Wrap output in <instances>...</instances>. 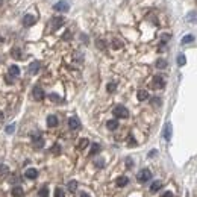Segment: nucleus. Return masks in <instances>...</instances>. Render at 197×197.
<instances>
[{"instance_id":"obj_1","label":"nucleus","mask_w":197,"mask_h":197,"mask_svg":"<svg viewBox=\"0 0 197 197\" xmlns=\"http://www.w3.org/2000/svg\"><path fill=\"white\" fill-rule=\"evenodd\" d=\"M112 114L115 115V118H128V117H129V111H128V108H124V106L118 105V106H115V108L112 109Z\"/></svg>"},{"instance_id":"obj_2","label":"nucleus","mask_w":197,"mask_h":197,"mask_svg":"<svg viewBox=\"0 0 197 197\" xmlns=\"http://www.w3.org/2000/svg\"><path fill=\"white\" fill-rule=\"evenodd\" d=\"M137 179H138V182L144 184V182H147V181H150L152 179V171L149 170V168H143V170L137 174Z\"/></svg>"},{"instance_id":"obj_3","label":"nucleus","mask_w":197,"mask_h":197,"mask_svg":"<svg viewBox=\"0 0 197 197\" xmlns=\"http://www.w3.org/2000/svg\"><path fill=\"white\" fill-rule=\"evenodd\" d=\"M53 9L58 12H68L70 5H68V2H65V0H59L58 3H55Z\"/></svg>"},{"instance_id":"obj_4","label":"nucleus","mask_w":197,"mask_h":197,"mask_svg":"<svg viewBox=\"0 0 197 197\" xmlns=\"http://www.w3.org/2000/svg\"><path fill=\"white\" fill-rule=\"evenodd\" d=\"M152 87L153 88H156V90H161L165 87V81H164L161 76H155L153 77V81H152Z\"/></svg>"},{"instance_id":"obj_5","label":"nucleus","mask_w":197,"mask_h":197,"mask_svg":"<svg viewBox=\"0 0 197 197\" xmlns=\"http://www.w3.org/2000/svg\"><path fill=\"white\" fill-rule=\"evenodd\" d=\"M32 143H34V146L36 149H41L44 146V139H43V137L40 134H34L32 135Z\"/></svg>"},{"instance_id":"obj_6","label":"nucleus","mask_w":197,"mask_h":197,"mask_svg":"<svg viewBox=\"0 0 197 197\" xmlns=\"http://www.w3.org/2000/svg\"><path fill=\"white\" fill-rule=\"evenodd\" d=\"M32 96H34L35 100H38V102H40V100H43V99H44V96H46V94H44V91H43V88L35 87L34 91H32Z\"/></svg>"},{"instance_id":"obj_7","label":"nucleus","mask_w":197,"mask_h":197,"mask_svg":"<svg viewBox=\"0 0 197 197\" xmlns=\"http://www.w3.org/2000/svg\"><path fill=\"white\" fill-rule=\"evenodd\" d=\"M35 21H36V18H35L34 15H30V14L24 15V18H23V24L26 26V27H30V26H34Z\"/></svg>"},{"instance_id":"obj_8","label":"nucleus","mask_w":197,"mask_h":197,"mask_svg":"<svg viewBox=\"0 0 197 197\" xmlns=\"http://www.w3.org/2000/svg\"><path fill=\"white\" fill-rule=\"evenodd\" d=\"M171 134H173V128H171L170 123H167L165 128H164V138L167 139V141H170L171 139Z\"/></svg>"},{"instance_id":"obj_9","label":"nucleus","mask_w":197,"mask_h":197,"mask_svg":"<svg viewBox=\"0 0 197 197\" xmlns=\"http://www.w3.org/2000/svg\"><path fill=\"white\" fill-rule=\"evenodd\" d=\"M68 128L70 129H73V130H76V129H79L81 128V121L76 118V117H71L68 120Z\"/></svg>"},{"instance_id":"obj_10","label":"nucleus","mask_w":197,"mask_h":197,"mask_svg":"<svg viewBox=\"0 0 197 197\" xmlns=\"http://www.w3.org/2000/svg\"><path fill=\"white\" fill-rule=\"evenodd\" d=\"M62 24H64V18H62V17H55L53 21H52V29L56 30V29H59Z\"/></svg>"},{"instance_id":"obj_11","label":"nucleus","mask_w":197,"mask_h":197,"mask_svg":"<svg viewBox=\"0 0 197 197\" xmlns=\"http://www.w3.org/2000/svg\"><path fill=\"white\" fill-rule=\"evenodd\" d=\"M47 126H49V128H56V126H58V117L56 115L47 117Z\"/></svg>"},{"instance_id":"obj_12","label":"nucleus","mask_w":197,"mask_h":197,"mask_svg":"<svg viewBox=\"0 0 197 197\" xmlns=\"http://www.w3.org/2000/svg\"><path fill=\"white\" fill-rule=\"evenodd\" d=\"M40 67H41V65H40V62H38V61L32 62V64L29 65V73H30V74H36V73L40 71Z\"/></svg>"},{"instance_id":"obj_13","label":"nucleus","mask_w":197,"mask_h":197,"mask_svg":"<svg viewBox=\"0 0 197 197\" xmlns=\"http://www.w3.org/2000/svg\"><path fill=\"white\" fill-rule=\"evenodd\" d=\"M11 193H12V197H23L24 196V191L21 186H14Z\"/></svg>"},{"instance_id":"obj_14","label":"nucleus","mask_w":197,"mask_h":197,"mask_svg":"<svg viewBox=\"0 0 197 197\" xmlns=\"http://www.w3.org/2000/svg\"><path fill=\"white\" fill-rule=\"evenodd\" d=\"M24 176H26L27 179H36L38 171H36L35 168H27V170H26V173H24Z\"/></svg>"},{"instance_id":"obj_15","label":"nucleus","mask_w":197,"mask_h":197,"mask_svg":"<svg viewBox=\"0 0 197 197\" xmlns=\"http://www.w3.org/2000/svg\"><path fill=\"white\" fill-rule=\"evenodd\" d=\"M161 188H162V182L161 181H155L150 186V193H158Z\"/></svg>"},{"instance_id":"obj_16","label":"nucleus","mask_w":197,"mask_h":197,"mask_svg":"<svg viewBox=\"0 0 197 197\" xmlns=\"http://www.w3.org/2000/svg\"><path fill=\"white\" fill-rule=\"evenodd\" d=\"M137 97H138L139 102H144V100L149 99V93H147L146 90H139L138 93H137Z\"/></svg>"},{"instance_id":"obj_17","label":"nucleus","mask_w":197,"mask_h":197,"mask_svg":"<svg viewBox=\"0 0 197 197\" xmlns=\"http://www.w3.org/2000/svg\"><path fill=\"white\" fill-rule=\"evenodd\" d=\"M106 128L109 129V130H115V129L118 128V121H117V120H108Z\"/></svg>"},{"instance_id":"obj_18","label":"nucleus","mask_w":197,"mask_h":197,"mask_svg":"<svg viewBox=\"0 0 197 197\" xmlns=\"http://www.w3.org/2000/svg\"><path fill=\"white\" fill-rule=\"evenodd\" d=\"M129 182V179L126 176H120L118 179H117V186H126Z\"/></svg>"},{"instance_id":"obj_19","label":"nucleus","mask_w":197,"mask_h":197,"mask_svg":"<svg viewBox=\"0 0 197 197\" xmlns=\"http://www.w3.org/2000/svg\"><path fill=\"white\" fill-rule=\"evenodd\" d=\"M9 74L14 76V77L18 76V74H20V67H18V65H11V67H9Z\"/></svg>"},{"instance_id":"obj_20","label":"nucleus","mask_w":197,"mask_h":197,"mask_svg":"<svg viewBox=\"0 0 197 197\" xmlns=\"http://www.w3.org/2000/svg\"><path fill=\"white\" fill-rule=\"evenodd\" d=\"M67 188H68L70 193H76V190H77V182H76V181H70Z\"/></svg>"},{"instance_id":"obj_21","label":"nucleus","mask_w":197,"mask_h":197,"mask_svg":"<svg viewBox=\"0 0 197 197\" xmlns=\"http://www.w3.org/2000/svg\"><path fill=\"white\" fill-rule=\"evenodd\" d=\"M99 152H100V144H97V143H96V144H93V146H91V150H90V156H94V155H97Z\"/></svg>"},{"instance_id":"obj_22","label":"nucleus","mask_w":197,"mask_h":197,"mask_svg":"<svg viewBox=\"0 0 197 197\" xmlns=\"http://www.w3.org/2000/svg\"><path fill=\"white\" fill-rule=\"evenodd\" d=\"M88 144H90V141H88L87 138H81L79 139V143H77V149H81L82 150V149H85Z\"/></svg>"},{"instance_id":"obj_23","label":"nucleus","mask_w":197,"mask_h":197,"mask_svg":"<svg viewBox=\"0 0 197 197\" xmlns=\"http://www.w3.org/2000/svg\"><path fill=\"white\" fill-rule=\"evenodd\" d=\"M186 20L190 21V23H197V12H190L188 15H186Z\"/></svg>"},{"instance_id":"obj_24","label":"nucleus","mask_w":197,"mask_h":197,"mask_svg":"<svg viewBox=\"0 0 197 197\" xmlns=\"http://www.w3.org/2000/svg\"><path fill=\"white\" fill-rule=\"evenodd\" d=\"M12 58H14V59H20V58H21V50H20V49H17V47H14V49H12Z\"/></svg>"},{"instance_id":"obj_25","label":"nucleus","mask_w":197,"mask_h":197,"mask_svg":"<svg viewBox=\"0 0 197 197\" xmlns=\"http://www.w3.org/2000/svg\"><path fill=\"white\" fill-rule=\"evenodd\" d=\"M194 41V36L193 35H185L184 38H182V44H190V43H193Z\"/></svg>"},{"instance_id":"obj_26","label":"nucleus","mask_w":197,"mask_h":197,"mask_svg":"<svg viewBox=\"0 0 197 197\" xmlns=\"http://www.w3.org/2000/svg\"><path fill=\"white\" fill-rule=\"evenodd\" d=\"M165 67H167V61H165V59H158V61H156V68H165Z\"/></svg>"},{"instance_id":"obj_27","label":"nucleus","mask_w":197,"mask_h":197,"mask_svg":"<svg viewBox=\"0 0 197 197\" xmlns=\"http://www.w3.org/2000/svg\"><path fill=\"white\" fill-rule=\"evenodd\" d=\"M177 64H179L181 67H182V65H185V64H186V58H185V55H182V53H181V55L177 56Z\"/></svg>"},{"instance_id":"obj_28","label":"nucleus","mask_w":197,"mask_h":197,"mask_svg":"<svg viewBox=\"0 0 197 197\" xmlns=\"http://www.w3.org/2000/svg\"><path fill=\"white\" fill-rule=\"evenodd\" d=\"M38 196L40 197H49V188H46V186L41 188V190L38 191Z\"/></svg>"},{"instance_id":"obj_29","label":"nucleus","mask_w":197,"mask_h":197,"mask_svg":"<svg viewBox=\"0 0 197 197\" xmlns=\"http://www.w3.org/2000/svg\"><path fill=\"white\" fill-rule=\"evenodd\" d=\"M106 90H108V93H114L117 90V83L114 82H111V83H108V87H106Z\"/></svg>"},{"instance_id":"obj_30","label":"nucleus","mask_w":197,"mask_h":197,"mask_svg":"<svg viewBox=\"0 0 197 197\" xmlns=\"http://www.w3.org/2000/svg\"><path fill=\"white\" fill-rule=\"evenodd\" d=\"M55 197H65V193L62 188H56L55 190Z\"/></svg>"},{"instance_id":"obj_31","label":"nucleus","mask_w":197,"mask_h":197,"mask_svg":"<svg viewBox=\"0 0 197 197\" xmlns=\"http://www.w3.org/2000/svg\"><path fill=\"white\" fill-rule=\"evenodd\" d=\"M49 99H50L52 102H61V97H59L58 94H55V93L50 94V96H49Z\"/></svg>"},{"instance_id":"obj_32","label":"nucleus","mask_w":197,"mask_h":197,"mask_svg":"<svg viewBox=\"0 0 197 197\" xmlns=\"http://www.w3.org/2000/svg\"><path fill=\"white\" fill-rule=\"evenodd\" d=\"M112 47H114V49H121V47H123V44H121V41L114 40V41H112Z\"/></svg>"},{"instance_id":"obj_33","label":"nucleus","mask_w":197,"mask_h":197,"mask_svg":"<svg viewBox=\"0 0 197 197\" xmlns=\"http://www.w3.org/2000/svg\"><path fill=\"white\" fill-rule=\"evenodd\" d=\"M14 130H15V126L14 124H9V126H6V129H5L6 134H14Z\"/></svg>"},{"instance_id":"obj_34","label":"nucleus","mask_w":197,"mask_h":197,"mask_svg":"<svg viewBox=\"0 0 197 197\" xmlns=\"http://www.w3.org/2000/svg\"><path fill=\"white\" fill-rule=\"evenodd\" d=\"M52 153H55V155H59V153H61V147H59L58 144L52 147Z\"/></svg>"},{"instance_id":"obj_35","label":"nucleus","mask_w":197,"mask_h":197,"mask_svg":"<svg viewBox=\"0 0 197 197\" xmlns=\"http://www.w3.org/2000/svg\"><path fill=\"white\" fill-rule=\"evenodd\" d=\"M103 165H105V161H103V159H97V161H96V167H99V168H102Z\"/></svg>"},{"instance_id":"obj_36","label":"nucleus","mask_w":197,"mask_h":197,"mask_svg":"<svg viewBox=\"0 0 197 197\" xmlns=\"http://www.w3.org/2000/svg\"><path fill=\"white\" fill-rule=\"evenodd\" d=\"M152 103L155 105V106H159V105H161V99H156V97H155V99H152Z\"/></svg>"},{"instance_id":"obj_37","label":"nucleus","mask_w":197,"mask_h":197,"mask_svg":"<svg viewBox=\"0 0 197 197\" xmlns=\"http://www.w3.org/2000/svg\"><path fill=\"white\" fill-rule=\"evenodd\" d=\"M12 77H14V76H11V74H8V76H6V77H5V81L8 82V83H9V85H12V83H14V81H12Z\"/></svg>"},{"instance_id":"obj_38","label":"nucleus","mask_w":197,"mask_h":197,"mask_svg":"<svg viewBox=\"0 0 197 197\" xmlns=\"http://www.w3.org/2000/svg\"><path fill=\"white\" fill-rule=\"evenodd\" d=\"M161 197H174V196H173V193H171V191H165Z\"/></svg>"},{"instance_id":"obj_39","label":"nucleus","mask_w":197,"mask_h":197,"mask_svg":"<svg viewBox=\"0 0 197 197\" xmlns=\"http://www.w3.org/2000/svg\"><path fill=\"white\" fill-rule=\"evenodd\" d=\"M97 46L100 47V49H105V41H102V40H99V41H97Z\"/></svg>"},{"instance_id":"obj_40","label":"nucleus","mask_w":197,"mask_h":197,"mask_svg":"<svg viewBox=\"0 0 197 197\" xmlns=\"http://www.w3.org/2000/svg\"><path fill=\"white\" fill-rule=\"evenodd\" d=\"M126 165H128L129 168H130V167L134 165V161H132V159H126Z\"/></svg>"},{"instance_id":"obj_41","label":"nucleus","mask_w":197,"mask_h":197,"mask_svg":"<svg viewBox=\"0 0 197 197\" xmlns=\"http://www.w3.org/2000/svg\"><path fill=\"white\" fill-rule=\"evenodd\" d=\"M130 141H129V146H137V143H135V139L134 138H129Z\"/></svg>"},{"instance_id":"obj_42","label":"nucleus","mask_w":197,"mask_h":197,"mask_svg":"<svg viewBox=\"0 0 197 197\" xmlns=\"http://www.w3.org/2000/svg\"><path fill=\"white\" fill-rule=\"evenodd\" d=\"M156 153H158L156 150H150V153H149V158H153V156H155Z\"/></svg>"},{"instance_id":"obj_43","label":"nucleus","mask_w":197,"mask_h":197,"mask_svg":"<svg viewBox=\"0 0 197 197\" xmlns=\"http://www.w3.org/2000/svg\"><path fill=\"white\" fill-rule=\"evenodd\" d=\"M79 197H90L88 193H79Z\"/></svg>"},{"instance_id":"obj_44","label":"nucleus","mask_w":197,"mask_h":197,"mask_svg":"<svg viewBox=\"0 0 197 197\" xmlns=\"http://www.w3.org/2000/svg\"><path fill=\"white\" fill-rule=\"evenodd\" d=\"M3 118H5V115H3V112H0V123L3 121Z\"/></svg>"}]
</instances>
